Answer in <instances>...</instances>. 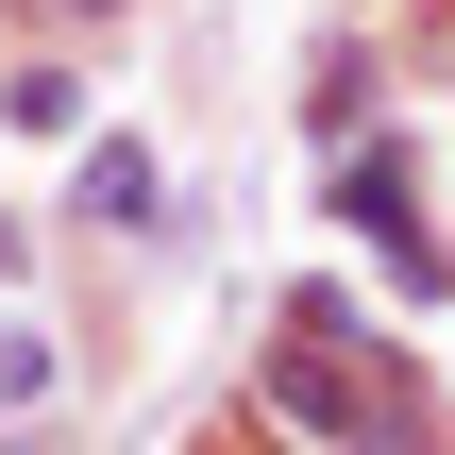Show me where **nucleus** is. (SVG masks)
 Returning a JSON list of instances; mask_svg holds the SVG:
<instances>
[{
    "mask_svg": "<svg viewBox=\"0 0 455 455\" xmlns=\"http://www.w3.org/2000/svg\"><path fill=\"white\" fill-rule=\"evenodd\" d=\"M84 220H118V236L152 220V152H135V135H101V152H84Z\"/></svg>",
    "mask_w": 455,
    "mask_h": 455,
    "instance_id": "f257e3e1",
    "label": "nucleus"
},
{
    "mask_svg": "<svg viewBox=\"0 0 455 455\" xmlns=\"http://www.w3.org/2000/svg\"><path fill=\"white\" fill-rule=\"evenodd\" d=\"M0 118H17V135H84V68H17Z\"/></svg>",
    "mask_w": 455,
    "mask_h": 455,
    "instance_id": "f03ea898",
    "label": "nucleus"
},
{
    "mask_svg": "<svg viewBox=\"0 0 455 455\" xmlns=\"http://www.w3.org/2000/svg\"><path fill=\"white\" fill-rule=\"evenodd\" d=\"M34 388H51V321H17V304H0V405H34Z\"/></svg>",
    "mask_w": 455,
    "mask_h": 455,
    "instance_id": "7ed1b4c3",
    "label": "nucleus"
}]
</instances>
